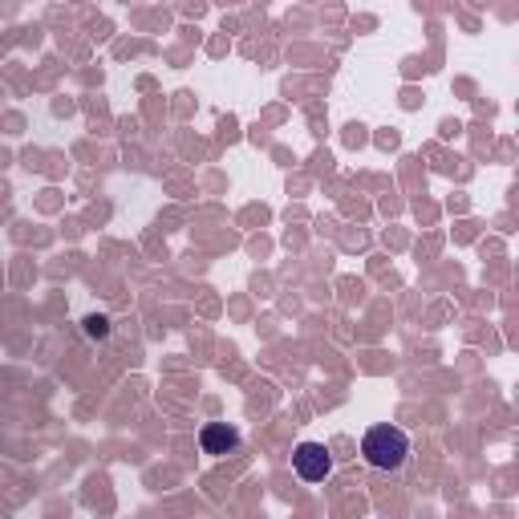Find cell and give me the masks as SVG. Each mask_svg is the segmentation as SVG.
Masks as SVG:
<instances>
[{"label": "cell", "instance_id": "7a4b0ae2", "mask_svg": "<svg viewBox=\"0 0 519 519\" xmlns=\"http://www.w3.org/2000/svg\"><path fill=\"white\" fill-rule=\"evenodd\" d=\"M292 467L305 483H325L329 471H333V459H329V451L321 447V442H301V447L292 451Z\"/></svg>", "mask_w": 519, "mask_h": 519}, {"label": "cell", "instance_id": "6da1fadb", "mask_svg": "<svg viewBox=\"0 0 519 519\" xmlns=\"http://www.w3.org/2000/svg\"><path fill=\"white\" fill-rule=\"evenodd\" d=\"M361 455H365V463L374 467V471L398 475L410 463V438L398 426H374V430L361 438Z\"/></svg>", "mask_w": 519, "mask_h": 519}, {"label": "cell", "instance_id": "3957f363", "mask_svg": "<svg viewBox=\"0 0 519 519\" xmlns=\"http://www.w3.org/2000/svg\"><path fill=\"white\" fill-rule=\"evenodd\" d=\"M203 451L207 455H228V451H236L240 447V430H232L228 422H211V426H203Z\"/></svg>", "mask_w": 519, "mask_h": 519}]
</instances>
